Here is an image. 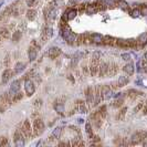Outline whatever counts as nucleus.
Masks as SVG:
<instances>
[{
  "mask_svg": "<svg viewBox=\"0 0 147 147\" xmlns=\"http://www.w3.org/2000/svg\"><path fill=\"white\" fill-rule=\"evenodd\" d=\"M123 105V100H116L114 102V104H113V106L114 107H120Z\"/></svg>",
  "mask_w": 147,
  "mask_h": 147,
  "instance_id": "e433bc0d",
  "label": "nucleus"
},
{
  "mask_svg": "<svg viewBox=\"0 0 147 147\" xmlns=\"http://www.w3.org/2000/svg\"><path fill=\"white\" fill-rule=\"evenodd\" d=\"M85 129H86V133L88 134V136H92V129H91V124H86L85 125Z\"/></svg>",
  "mask_w": 147,
  "mask_h": 147,
  "instance_id": "4c0bfd02",
  "label": "nucleus"
},
{
  "mask_svg": "<svg viewBox=\"0 0 147 147\" xmlns=\"http://www.w3.org/2000/svg\"><path fill=\"white\" fill-rule=\"evenodd\" d=\"M57 18V9L55 8H51L48 12V19L49 20H54Z\"/></svg>",
  "mask_w": 147,
  "mask_h": 147,
  "instance_id": "aec40b11",
  "label": "nucleus"
},
{
  "mask_svg": "<svg viewBox=\"0 0 147 147\" xmlns=\"http://www.w3.org/2000/svg\"><path fill=\"white\" fill-rule=\"evenodd\" d=\"M76 109H77V112L81 113V114H84V113H86V107H85V105L83 103H79L76 105Z\"/></svg>",
  "mask_w": 147,
  "mask_h": 147,
  "instance_id": "393cba45",
  "label": "nucleus"
},
{
  "mask_svg": "<svg viewBox=\"0 0 147 147\" xmlns=\"http://www.w3.org/2000/svg\"><path fill=\"white\" fill-rule=\"evenodd\" d=\"M21 132L23 133V135L26 137H30L32 135V128H31V125H30V122L26 120L23 123V125L21 127Z\"/></svg>",
  "mask_w": 147,
  "mask_h": 147,
  "instance_id": "423d86ee",
  "label": "nucleus"
},
{
  "mask_svg": "<svg viewBox=\"0 0 147 147\" xmlns=\"http://www.w3.org/2000/svg\"><path fill=\"white\" fill-rule=\"evenodd\" d=\"M60 54H61V50L59 48H57V46H52V48H50V50L48 51V55L51 59H55V58H58Z\"/></svg>",
  "mask_w": 147,
  "mask_h": 147,
  "instance_id": "9d476101",
  "label": "nucleus"
},
{
  "mask_svg": "<svg viewBox=\"0 0 147 147\" xmlns=\"http://www.w3.org/2000/svg\"><path fill=\"white\" fill-rule=\"evenodd\" d=\"M96 11H97V9H96V8L94 7L93 5H88V6H87V8H86V12L88 13V15H92V13L96 12Z\"/></svg>",
  "mask_w": 147,
  "mask_h": 147,
  "instance_id": "bb28decb",
  "label": "nucleus"
},
{
  "mask_svg": "<svg viewBox=\"0 0 147 147\" xmlns=\"http://www.w3.org/2000/svg\"><path fill=\"white\" fill-rule=\"evenodd\" d=\"M21 39V32L20 31H16L15 33L12 34V40L17 42V41H19Z\"/></svg>",
  "mask_w": 147,
  "mask_h": 147,
  "instance_id": "7c9ffc66",
  "label": "nucleus"
},
{
  "mask_svg": "<svg viewBox=\"0 0 147 147\" xmlns=\"http://www.w3.org/2000/svg\"><path fill=\"white\" fill-rule=\"evenodd\" d=\"M76 15H77V11L72 9V10H69L68 12L65 13L64 18H66V20H73V19L76 17Z\"/></svg>",
  "mask_w": 147,
  "mask_h": 147,
  "instance_id": "ddd939ff",
  "label": "nucleus"
},
{
  "mask_svg": "<svg viewBox=\"0 0 147 147\" xmlns=\"http://www.w3.org/2000/svg\"><path fill=\"white\" fill-rule=\"evenodd\" d=\"M126 111H127V109H126V107H124V109H123V110H122V111H121L120 115H118V118H120V120H123V118H124V115H125Z\"/></svg>",
  "mask_w": 147,
  "mask_h": 147,
  "instance_id": "58836bf2",
  "label": "nucleus"
},
{
  "mask_svg": "<svg viewBox=\"0 0 147 147\" xmlns=\"http://www.w3.org/2000/svg\"><path fill=\"white\" fill-rule=\"evenodd\" d=\"M139 94H140V92H138V91H135V90H129L128 91V96L132 100H135V99H136V96L139 95Z\"/></svg>",
  "mask_w": 147,
  "mask_h": 147,
  "instance_id": "a878e982",
  "label": "nucleus"
},
{
  "mask_svg": "<svg viewBox=\"0 0 147 147\" xmlns=\"http://www.w3.org/2000/svg\"><path fill=\"white\" fill-rule=\"evenodd\" d=\"M62 35H63V38H64V40L66 41L68 43H74V41H75V34H74L73 32L71 31L69 28H64V29L62 30Z\"/></svg>",
  "mask_w": 147,
  "mask_h": 147,
  "instance_id": "f03ea898",
  "label": "nucleus"
},
{
  "mask_svg": "<svg viewBox=\"0 0 147 147\" xmlns=\"http://www.w3.org/2000/svg\"><path fill=\"white\" fill-rule=\"evenodd\" d=\"M116 2L120 5L121 8H123V9H127V6H128V5H127L124 0H116Z\"/></svg>",
  "mask_w": 147,
  "mask_h": 147,
  "instance_id": "473e14b6",
  "label": "nucleus"
},
{
  "mask_svg": "<svg viewBox=\"0 0 147 147\" xmlns=\"http://www.w3.org/2000/svg\"><path fill=\"white\" fill-rule=\"evenodd\" d=\"M117 43L120 46H128V48H133V46L136 45L137 41L135 40H116Z\"/></svg>",
  "mask_w": 147,
  "mask_h": 147,
  "instance_id": "6e6552de",
  "label": "nucleus"
},
{
  "mask_svg": "<svg viewBox=\"0 0 147 147\" xmlns=\"http://www.w3.org/2000/svg\"><path fill=\"white\" fill-rule=\"evenodd\" d=\"M8 139L6 137H0V146H7Z\"/></svg>",
  "mask_w": 147,
  "mask_h": 147,
  "instance_id": "c9c22d12",
  "label": "nucleus"
},
{
  "mask_svg": "<svg viewBox=\"0 0 147 147\" xmlns=\"http://www.w3.org/2000/svg\"><path fill=\"white\" fill-rule=\"evenodd\" d=\"M19 90H20V81L19 80H17V81L15 82H12V84H11V86H10V90H9V99H10V101L12 100V97L16 95L17 93L19 92Z\"/></svg>",
  "mask_w": 147,
  "mask_h": 147,
  "instance_id": "20e7f679",
  "label": "nucleus"
},
{
  "mask_svg": "<svg viewBox=\"0 0 147 147\" xmlns=\"http://www.w3.org/2000/svg\"><path fill=\"white\" fill-rule=\"evenodd\" d=\"M122 59H123L124 61H131L132 60V55L129 53H124V54H122Z\"/></svg>",
  "mask_w": 147,
  "mask_h": 147,
  "instance_id": "72a5a7b5",
  "label": "nucleus"
},
{
  "mask_svg": "<svg viewBox=\"0 0 147 147\" xmlns=\"http://www.w3.org/2000/svg\"><path fill=\"white\" fill-rule=\"evenodd\" d=\"M105 6H113L116 2V0H102Z\"/></svg>",
  "mask_w": 147,
  "mask_h": 147,
  "instance_id": "f704fd0d",
  "label": "nucleus"
},
{
  "mask_svg": "<svg viewBox=\"0 0 147 147\" xmlns=\"http://www.w3.org/2000/svg\"><path fill=\"white\" fill-rule=\"evenodd\" d=\"M140 12L144 13V15H147V6H146V5H143L142 10H140Z\"/></svg>",
  "mask_w": 147,
  "mask_h": 147,
  "instance_id": "37998d69",
  "label": "nucleus"
},
{
  "mask_svg": "<svg viewBox=\"0 0 147 147\" xmlns=\"http://www.w3.org/2000/svg\"><path fill=\"white\" fill-rule=\"evenodd\" d=\"M27 17H28V19H29L30 21L34 20V19L37 18V11L33 10V9H30V10L27 12Z\"/></svg>",
  "mask_w": 147,
  "mask_h": 147,
  "instance_id": "412c9836",
  "label": "nucleus"
},
{
  "mask_svg": "<svg viewBox=\"0 0 147 147\" xmlns=\"http://www.w3.org/2000/svg\"><path fill=\"white\" fill-rule=\"evenodd\" d=\"M22 97H23V94L20 93V92H18V93H17L16 95L12 97L11 102H18V101H20V100H22Z\"/></svg>",
  "mask_w": 147,
  "mask_h": 147,
  "instance_id": "c756f323",
  "label": "nucleus"
},
{
  "mask_svg": "<svg viewBox=\"0 0 147 147\" xmlns=\"http://www.w3.org/2000/svg\"><path fill=\"white\" fill-rule=\"evenodd\" d=\"M91 37H92V41L95 43H100L103 41V37L99 33H93V34H91Z\"/></svg>",
  "mask_w": 147,
  "mask_h": 147,
  "instance_id": "a211bd4d",
  "label": "nucleus"
},
{
  "mask_svg": "<svg viewBox=\"0 0 147 147\" xmlns=\"http://www.w3.org/2000/svg\"><path fill=\"white\" fill-rule=\"evenodd\" d=\"M129 82V79L128 76H120V79H118V86H125V85H127V83Z\"/></svg>",
  "mask_w": 147,
  "mask_h": 147,
  "instance_id": "2eb2a0df",
  "label": "nucleus"
},
{
  "mask_svg": "<svg viewBox=\"0 0 147 147\" xmlns=\"http://www.w3.org/2000/svg\"><path fill=\"white\" fill-rule=\"evenodd\" d=\"M24 90H26V93L28 96L33 95V93L35 92V86L33 84V82L30 81V80H26V82H24Z\"/></svg>",
  "mask_w": 147,
  "mask_h": 147,
  "instance_id": "39448f33",
  "label": "nucleus"
},
{
  "mask_svg": "<svg viewBox=\"0 0 147 147\" xmlns=\"http://www.w3.org/2000/svg\"><path fill=\"white\" fill-rule=\"evenodd\" d=\"M145 70H146V72H147V66H146V68H145Z\"/></svg>",
  "mask_w": 147,
  "mask_h": 147,
  "instance_id": "09e8293b",
  "label": "nucleus"
},
{
  "mask_svg": "<svg viewBox=\"0 0 147 147\" xmlns=\"http://www.w3.org/2000/svg\"><path fill=\"white\" fill-rule=\"evenodd\" d=\"M144 59H145V60H147V52L145 53V55H144Z\"/></svg>",
  "mask_w": 147,
  "mask_h": 147,
  "instance_id": "a18cd8bd",
  "label": "nucleus"
},
{
  "mask_svg": "<svg viewBox=\"0 0 147 147\" xmlns=\"http://www.w3.org/2000/svg\"><path fill=\"white\" fill-rule=\"evenodd\" d=\"M103 41H105V43L106 44H113L114 43V41H116L113 37H109V35H106V37L103 38Z\"/></svg>",
  "mask_w": 147,
  "mask_h": 147,
  "instance_id": "cd10ccee",
  "label": "nucleus"
},
{
  "mask_svg": "<svg viewBox=\"0 0 147 147\" xmlns=\"http://www.w3.org/2000/svg\"><path fill=\"white\" fill-rule=\"evenodd\" d=\"M29 59H30V61H34L37 59V50L35 49H33V48L29 49Z\"/></svg>",
  "mask_w": 147,
  "mask_h": 147,
  "instance_id": "4be33fe9",
  "label": "nucleus"
},
{
  "mask_svg": "<svg viewBox=\"0 0 147 147\" xmlns=\"http://www.w3.org/2000/svg\"><path fill=\"white\" fill-rule=\"evenodd\" d=\"M97 72H99V66L96 65V63H94V64L91 66V74H92V76L96 75V74H97Z\"/></svg>",
  "mask_w": 147,
  "mask_h": 147,
  "instance_id": "c85d7f7f",
  "label": "nucleus"
},
{
  "mask_svg": "<svg viewBox=\"0 0 147 147\" xmlns=\"http://www.w3.org/2000/svg\"><path fill=\"white\" fill-rule=\"evenodd\" d=\"M144 146H147V142H144Z\"/></svg>",
  "mask_w": 147,
  "mask_h": 147,
  "instance_id": "49530a36",
  "label": "nucleus"
},
{
  "mask_svg": "<svg viewBox=\"0 0 147 147\" xmlns=\"http://www.w3.org/2000/svg\"><path fill=\"white\" fill-rule=\"evenodd\" d=\"M52 34H53V30H52V28L51 27H45L43 29V32H42V40L43 41L49 40V39L52 37Z\"/></svg>",
  "mask_w": 147,
  "mask_h": 147,
  "instance_id": "1a4fd4ad",
  "label": "nucleus"
},
{
  "mask_svg": "<svg viewBox=\"0 0 147 147\" xmlns=\"http://www.w3.org/2000/svg\"><path fill=\"white\" fill-rule=\"evenodd\" d=\"M123 70L125 71L127 74H129V75H131V74L134 73V65H133L132 63H128V64H126L125 66H124Z\"/></svg>",
  "mask_w": 147,
  "mask_h": 147,
  "instance_id": "6ab92c4d",
  "label": "nucleus"
},
{
  "mask_svg": "<svg viewBox=\"0 0 147 147\" xmlns=\"http://www.w3.org/2000/svg\"><path fill=\"white\" fill-rule=\"evenodd\" d=\"M54 109H55V111H57L58 113H60V114H62V113L64 112V107H63V104L62 103H57V102H55Z\"/></svg>",
  "mask_w": 147,
  "mask_h": 147,
  "instance_id": "b1692460",
  "label": "nucleus"
},
{
  "mask_svg": "<svg viewBox=\"0 0 147 147\" xmlns=\"http://www.w3.org/2000/svg\"><path fill=\"white\" fill-rule=\"evenodd\" d=\"M147 137V132L145 131H139L137 133H134L131 137V143L132 145H135V144H139L140 142H143L144 139Z\"/></svg>",
  "mask_w": 147,
  "mask_h": 147,
  "instance_id": "f257e3e1",
  "label": "nucleus"
},
{
  "mask_svg": "<svg viewBox=\"0 0 147 147\" xmlns=\"http://www.w3.org/2000/svg\"><path fill=\"white\" fill-rule=\"evenodd\" d=\"M2 4H4V1H0V6H1Z\"/></svg>",
  "mask_w": 147,
  "mask_h": 147,
  "instance_id": "de8ad7c7",
  "label": "nucleus"
},
{
  "mask_svg": "<svg viewBox=\"0 0 147 147\" xmlns=\"http://www.w3.org/2000/svg\"><path fill=\"white\" fill-rule=\"evenodd\" d=\"M35 4H37V0H27V5L29 7H33L35 6Z\"/></svg>",
  "mask_w": 147,
  "mask_h": 147,
  "instance_id": "ea45409f",
  "label": "nucleus"
},
{
  "mask_svg": "<svg viewBox=\"0 0 147 147\" xmlns=\"http://www.w3.org/2000/svg\"><path fill=\"white\" fill-rule=\"evenodd\" d=\"M143 106H144V103H143V102H140V103L138 104L137 106H136V107H135V109H134V112H138V111H139L140 109H142Z\"/></svg>",
  "mask_w": 147,
  "mask_h": 147,
  "instance_id": "79ce46f5",
  "label": "nucleus"
},
{
  "mask_svg": "<svg viewBox=\"0 0 147 147\" xmlns=\"http://www.w3.org/2000/svg\"><path fill=\"white\" fill-rule=\"evenodd\" d=\"M12 75H13V72L9 70V69L4 71V73H2V83H7L12 77Z\"/></svg>",
  "mask_w": 147,
  "mask_h": 147,
  "instance_id": "9b49d317",
  "label": "nucleus"
},
{
  "mask_svg": "<svg viewBox=\"0 0 147 147\" xmlns=\"http://www.w3.org/2000/svg\"><path fill=\"white\" fill-rule=\"evenodd\" d=\"M0 37L4 38V39H8L10 37V32L8 29H6V28H2V29H0Z\"/></svg>",
  "mask_w": 147,
  "mask_h": 147,
  "instance_id": "5701e85b",
  "label": "nucleus"
},
{
  "mask_svg": "<svg viewBox=\"0 0 147 147\" xmlns=\"http://www.w3.org/2000/svg\"><path fill=\"white\" fill-rule=\"evenodd\" d=\"M117 71H118V66L113 63V64L109 65V72H107V74H110V75H114V74L117 73Z\"/></svg>",
  "mask_w": 147,
  "mask_h": 147,
  "instance_id": "f3484780",
  "label": "nucleus"
},
{
  "mask_svg": "<svg viewBox=\"0 0 147 147\" xmlns=\"http://www.w3.org/2000/svg\"><path fill=\"white\" fill-rule=\"evenodd\" d=\"M132 15H133V17L139 16V15H140V10H139V9H134V10L132 11Z\"/></svg>",
  "mask_w": 147,
  "mask_h": 147,
  "instance_id": "a19ab883",
  "label": "nucleus"
},
{
  "mask_svg": "<svg viewBox=\"0 0 147 147\" xmlns=\"http://www.w3.org/2000/svg\"><path fill=\"white\" fill-rule=\"evenodd\" d=\"M99 112H100V114H101L102 118H105V117H106V106H102L101 110H100Z\"/></svg>",
  "mask_w": 147,
  "mask_h": 147,
  "instance_id": "2f4dec72",
  "label": "nucleus"
},
{
  "mask_svg": "<svg viewBox=\"0 0 147 147\" xmlns=\"http://www.w3.org/2000/svg\"><path fill=\"white\" fill-rule=\"evenodd\" d=\"M0 43H1V40H0Z\"/></svg>",
  "mask_w": 147,
  "mask_h": 147,
  "instance_id": "8fccbe9b",
  "label": "nucleus"
},
{
  "mask_svg": "<svg viewBox=\"0 0 147 147\" xmlns=\"http://www.w3.org/2000/svg\"><path fill=\"white\" fill-rule=\"evenodd\" d=\"M61 132H62V128H61V127H57V128H54L53 132H52V135H51V140L55 139V138H59L60 135H61Z\"/></svg>",
  "mask_w": 147,
  "mask_h": 147,
  "instance_id": "dca6fc26",
  "label": "nucleus"
},
{
  "mask_svg": "<svg viewBox=\"0 0 147 147\" xmlns=\"http://www.w3.org/2000/svg\"><path fill=\"white\" fill-rule=\"evenodd\" d=\"M44 131V124L42 120H35L34 124H33V132H34L35 136H39L40 134H42V132Z\"/></svg>",
  "mask_w": 147,
  "mask_h": 147,
  "instance_id": "7ed1b4c3",
  "label": "nucleus"
},
{
  "mask_svg": "<svg viewBox=\"0 0 147 147\" xmlns=\"http://www.w3.org/2000/svg\"><path fill=\"white\" fill-rule=\"evenodd\" d=\"M24 68H26V63H23V62H18V63H17V64L15 65V73H17V74L21 73V72L24 70Z\"/></svg>",
  "mask_w": 147,
  "mask_h": 147,
  "instance_id": "4468645a",
  "label": "nucleus"
},
{
  "mask_svg": "<svg viewBox=\"0 0 147 147\" xmlns=\"http://www.w3.org/2000/svg\"><path fill=\"white\" fill-rule=\"evenodd\" d=\"M107 72H109V64H106V63H103L101 66H99V75L100 76L106 75Z\"/></svg>",
  "mask_w": 147,
  "mask_h": 147,
  "instance_id": "f8f14e48",
  "label": "nucleus"
},
{
  "mask_svg": "<svg viewBox=\"0 0 147 147\" xmlns=\"http://www.w3.org/2000/svg\"><path fill=\"white\" fill-rule=\"evenodd\" d=\"M143 112H144V114H145V115H147V106L144 107V111H143Z\"/></svg>",
  "mask_w": 147,
  "mask_h": 147,
  "instance_id": "c03bdc74",
  "label": "nucleus"
},
{
  "mask_svg": "<svg viewBox=\"0 0 147 147\" xmlns=\"http://www.w3.org/2000/svg\"><path fill=\"white\" fill-rule=\"evenodd\" d=\"M15 144L16 146L20 147V146H23L24 145V140H23V133L21 131H17L16 134H15Z\"/></svg>",
  "mask_w": 147,
  "mask_h": 147,
  "instance_id": "0eeeda50",
  "label": "nucleus"
}]
</instances>
